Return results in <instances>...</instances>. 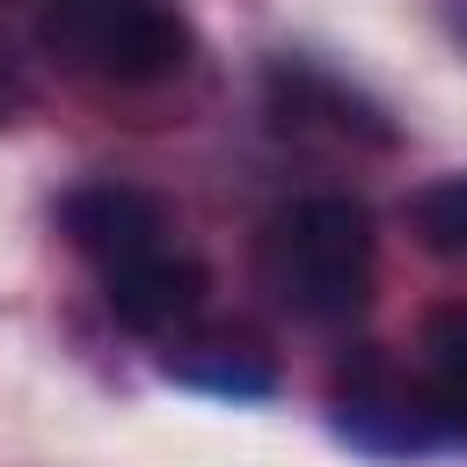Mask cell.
<instances>
[{
  "label": "cell",
  "instance_id": "52a82bcc",
  "mask_svg": "<svg viewBox=\"0 0 467 467\" xmlns=\"http://www.w3.org/2000/svg\"><path fill=\"white\" fill-rule=\"evenodd\" d=\"M423 401L445 431H467V306L460 299L423 314Z\"/></svg>",
  "mask_w": 467,
  "mask_h": 467
},
{
  "label": "cell",
  "instance_id": "5b68a950",
  "mask_svg": "<svg viewBox=\"0 0 467 467\" xmlns=\"http://www.w3.org/2000/svg\"><path fill=\"white\" fill-rule=\"evenodd\" d=\"M204 292H212V277H204V263H197L182 241H168V248H153V255H139V263L102 270L109 314H117L124 328H139V336H168L175 321H190V314L204 306Z\"/></svg>",
  "mask_w": 467,
  "mask_h": 467
},
{
  "label": "cell",
  "instance_id": "9c48e42d",
  "mask_svg": "<svg viewBox=\"0 0 467 467\" xmlns=\"http://www.w3.org/2000/svg\"><path fill=\"white\" fill-rule=\"evenodd\" d=\"M409 234L445 255V263H467V175H438L409 197Z\"/></svg>",
  "mask_w": 467,
  "mask_h": 467
},
{
  "label": "cell",
  "instance_id": "7a4b0ae2",
  "mask_svg": "<svg viewBox=\"0 0 467 467\" xmlns=\"http://www.w3.org/2000/svg\"><path fill=\"white\" fill-rule=\"evenodd\" d=\"M36 44L58 66L95 73V80H117V88L175 80L190 66V51H197L190 22L168 0H44Z\"/></svg>",
  "mask_w": 467,
  "mask_h": 467
},
{
  "label": "cell",
  "instance_id": "3957f363",
  "mask_svg": "<svg viewBox=\"0 0 467 467\" xmlns=\"http://www.w3.org/2000/svg\"><path fill=\"white\" fill-rule=\"evenodd\" d=\"M58 234L95 263V270H117V263H139L153 248L175 241L168 226V204L139 182H80L58 197Z\"/></svg>",
  "mask_w": 467,
  "mask_h": 467
},
{
  "label": "cell",
  "instance_id": "ba28073f",
  "mask_svg": "<svg viewBox=\"0 0 467 467\" xmlns=\"http://www.w3.org/2000/svg\"><path fill=\"white\" fill-rule=\"evenodd\" d=\"M168 379L204 387V394L255 401V394H270V387H277V365H270L255 343H241V336H204V343H190V350H175V358H168Z\"/></svg>",
  "mask_w": 467,
  "mask_h": 467
},
{
  "label": "cell",
  "instance_id": "277c9868",
  "mask_svg": "<svg viewBox=\"0 0 467 467\" xmlns=\"http://www.w3.org/2000/svg\"><path fill=\"white\" fill-rule=\"evenodd\" d=\"M270 109L277 124L292 131H328V139H358V146H394V117L358 95L350 80H336L328 66H306V58H277L270 66Z\"/></svg>",
  "mask_w": 467,
  "mask_h": 467
},
{
  "label": "cell",
  "instance_id": "6da1fadb",
  "mask_svg": "<svg viewBox=\"0 0 467 467\" xmlns=\"http://www.w3.org/2000/svg\"><path fill=\"white\" fill-rule=\"evenodd\" d=\"M372 263H379L372 212L358 197H336V190L277 204L263 219V234H255V277H263V292L292 321H314V328H336V321L365 314Z\"/></svg>",
  "mask_w": 467,
  "mask_h": 467
},
{
  "label": "cell",
  "instance_id": "8992f818",
  "mask_svg": "<svg viewBox=\"0 0 467 467\" xmlns=\"http://www.w3.org/2000/svg\"><path fill=\"white\" fill-rule=\"evenodd\" d=\"M336 423L358 445H379V452H423V445L445 438V423L431 416V401L409 394L401 379H387L379 365L358 372V379H336Z\"/></svg>",
  "mask_w": 467,
  "mask_h": 467
}]
</instances>
